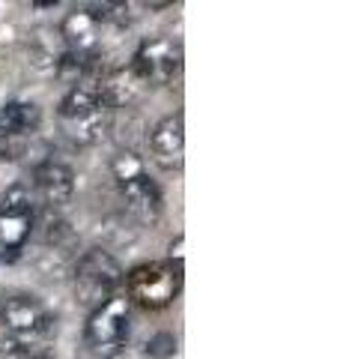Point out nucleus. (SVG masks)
Instances as JSON below:
<instances>
[{"instance_id":"17","label":"nucleus","mask_w":340,"mask_h":359,"mask_svg":"<svg viewBox=\"0 0 340 359\" xmlns=\"http://www.w3.org/2000/svg\"><path fill=\"white\" fill-rule=\"evenodd\" d=\"M30 150V138H13V135H0V159L21 162Z\"/></svg>"},{"instance_id":"5","label":"nucleus","mask_w":340,"mask_h":359,"mask_svg":"<svg viewBox=\"0 0 340 359\" xmlns=\"http://www.w3.org/2000/svg\"><path fill=\"white\" fill-rule=\"evenodd\" d=\"M183 42L173 36H150L138 45L132 57L134 72L141 75L146 87H167L173 84V78L183 72Z\"/></svg>"},{"instance_id":"13","label":"nucleus","mask_w":340,"mask_h":359,"mask_svg":"<svg viewBox=\"0 0 340 359\" xmlns=\"http://www.w3.org/2000/svg\"><path fill=\"white\" fill-rule=\"evenodd\" d=\"M42 126V108L36 102H6L0 108V135H13V138H33Z\"/></svg>"},{"instance_id":"7","label":"nucleus","mask_w":340,"mask_h":359,"mask_svg":"<svg viewBox=\"0 0 340 359\" xmlns=\"http://www.w3.org/2000/svg\"><path fill=\"white\" fill-rule=\"evenodd\" d=\"M0 323L21 344H36L54 330L51 311L30 294H13L0 302Z\"/></svg>"},{"instance_id":"18","label":"nucleus","mask_w":340,"mask_h":359,"mask_svg":"<svg viewBox=\"0 0 340 359\" xmlns=\"http://www.w3.org/2000/svg\"><path fill=\"white\" fill-rule=\"evenodd\" d=\"M167 264L176 266V269H183V264H185V237H183V233H176V237L170 240V245H167Z\"/></svg>"},{"instance_id":"9","label":"nucleus","mask_w":340,"mask_h":359,"mask_svg":"<svg viewBox=\"0 0 340 359\" xmlns=\"http://www.w3.org/2000/svg\"><path fill=\"white\" fill-rule=\"evenodd\" d=\"M96 93L101 96V102H105L111 111L117 108H132L134 102H141V96L146 93V87L141 81V75L134 72V66H111V69H101L96 75Z\"/></svg>"},{"instance_id":"16","label":"nucleus","mask_w":340,"mask_h":359,"mask_svg":"<svg viewBox=\"0 0 340 359\" xmlns=\"http://www.w3.org/2000/svg\"><path fill=\"white\" fill-rule=\"evenodd\" d=\"M173 353H176V339L170 332L153 335V339L146 341V347H143V356L146 359H170Z\"/></svg>"},{"instance_id":"10","label":"nucleus","mask_w":340,"mask_h":359,"mask_svg":"<svg viewBox=\"0 0 340 359\" xmlns=\"http://www.w3.org/2000/svg\"><path fill=\"white\" fill-rule=\"evenodd\" d=\"M150 150L155 165H162L164 171H179L185 165V117L183 111H173L155 123L150 132Z\"/></svg>"},{"instance_id":"2","label":"nucleus","mask_w":340,"mask_h":359,"mask_svg":"<svg viewBox=\"0 0 340 359\" xmlns=\"http://www.w3.org/2000/svg\"><path fill=\"white\" fill-rule=\"evenodd\" d=\"M126 297L132 306H141L146 311H162L173 306L179 290H183V269L170 266L167 261L141 264L122 278Z\"/></svg>"},{"instance_id":"6","label":"nucleus","mask_w":340,"mask_h":359,"mask_svg":"<svg viewBox=\"0 0 340 359\" xmlns=\"http://www.w3.org/2000/svg\"><path fill=\"white\" fill-rule=\"evenodd\" d=\"M132 332V302L126 294H113L108 302L90 311L87 318V341L99 353H111L129 341Z\"/></svg>"},{"instance_id":"15","label":"nucleus","mask_w":340,"mask_h":359,"mask_svg":"<svg viewBox=\"0 0 340 359\" xmlns=\"http://www.w3.org/2000/svg\"><path fill=\"white\" fill-rule=\"evenodd\" d=\"M111 174H113V180H117V186H120V183H129V180L146 174V162H143L141 153H134V150H120V153L111 159Z\"/></svg>"},{"instance_id":"11","label":"nucleus","mask_w":340,"mask_h":359,"mask_svg":"<svg viewBox=\"0 0 340 359\" xmlns=\"http://www.w3.org/2000/svg\"><path fill=\"white\" fill-rule=\"evenodd\" d=\"M75 195V171L60 159H42L33 168V198L48 207L69 204Z\"/></svg>"},{"instance_id":"8","label":"nucleus","mask_w":340,"mask_h":359,"mask_svg":"<svg viewBox=\"0 0 340 359\" xmlns=\"http://www.w3.org/2000/svg\"><path fill=\"white\" fill-rule=\"evenodd\" d=\"M33 192L24 183H15L0 201V255H18L33 233Z\"/></svg>"},{"instance_id":"1","label":"nucleus","mask_w":340,"mask_h":359,"mask_svg":"<svg viewBox=\"0 0 340 359\" xmlns=\"http://www.w3.org/2000/svg\"><path fill=\"white\" fill-rule=\"evenodd\" d=\"M57 123L72 144L93 147V144L105 141V135L111 132L113 111L101 102L93 84H78L63 96L60 108H57Z\"/></svg>"},{"instance_id":"19","label":"nucleus","mask_w":340,"mask_h":359,"mask_svg":"<svg viewBox=\"0 0 340 359\" xmlns=\"http://www.w3.org/2000/svg\"><path fill=\"white\" fill-rule=\"evenodd\" d=\"M105 359H146L143 356V351H141V347H134V344H122V347H117V351H111Z\"/></svg>"},{"instance_id":"4","label":"nucleus","mask_w":340,"mask_h":359,"mask_svg":"<svg viewBox=\"0 0 340 359\" xmlns=\"http://www.w3.org/2000/svg\"><path fill=\"white\" fill-rule=\"evenodd\" d=\"M105 9L99 6H75L69 15L63 18V25L57 27L63 36L66 54H72L78 60L99 63L101 51H105V30H108Z\"/></svg>"},{"instance_id":"14","label":"nucleus","mask_w":340,"mask_h":359,"mask_svg":"<svg viewBox=\"0 0 340 359\" xmlns=\"http://www.w3.org/2000/svg\"><path fill=\"white\" fill-rule=\"evenodd\" d=\"M63 57H66V45H63L60 30L39 27L30 36V60L36 63L39 69H57Z\"/></svg>"},{"instance_id":"3","label":"nucleus","mask_w":340,"mask_h":359,"mask_svg":"<svg viewBox=\"0 0 340 359\" xmlns=\"http://www.w3.org/2000/svg\"><path fill=\"white\" fill-rule=\"evenodd\" d=\"M122 278H126V273H122L117 257L105 249H90L75 264V297L84 306L99 309L101 302H108L117 294Z\"/></svg>"},{"instance_id":"12","label":"nucleus","mask_w":340,"mask_h":359,"mask_svg":"<svg viewBox=\"0 0 340 359\" xmlns=\"http://www.w3.org/2000/svg\"><path fill=\"white\" fill-rule=\"evenodd\" d=\"M120 195H122V204H126V212L141 222V224H155L162 219V210H164V198H162V189L150 174H141L129 180V183H120Z\"/></svg>"}]
</instances>
